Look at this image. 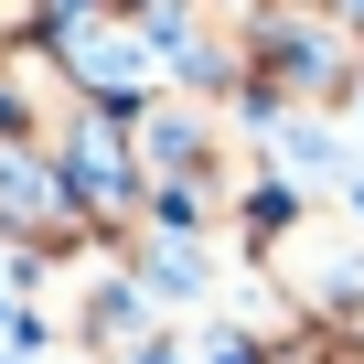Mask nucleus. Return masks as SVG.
<instances>
[{
	"mask_svg": "<svg viewBox=\"0 0 364 364\" xmlns=\"http://www.w3.org/2000/svg\"><path fill=\"white\" fill-rule=\"evenodd\" d=\"M0 225H11V236H54V225H75L65 182H54L43 161H22L11 139H0Z\"/></svg>",
	"mask_w": 364,
	"mask_h": 364,
	"instance_id": "nucleus-1",
	"label": "nucleus"
},
{
	"mask_svg": "<svg viewBox=\"0 0 364 364\" xmlns=\"http://www.w3.org/2000/svg\"><path fill=\"white\" fill-rule=\"evenodd\" d=\"M139 364H171V353H139Z\"/></svg>",
	"mask_w": 364,
	"mask_h": 364,
	"instance_id": "nucleus-2",
	"label": "nucleus"
}]
</instances>
